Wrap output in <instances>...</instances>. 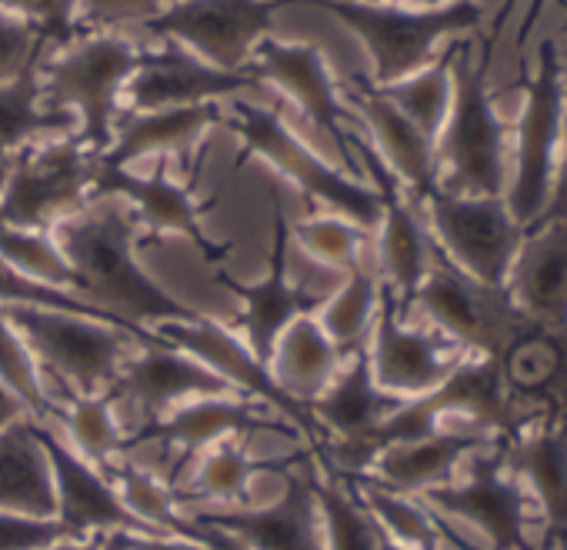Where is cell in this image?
<instances>
[{
	"mask_svg": "<svg viewBox=\"0 0 567 550\" xmlns=\"http://www.w3.org/2000/svg\"><path fill=\"white\" fill-rule=\"evenodd\" d=\"M560 217H567V144H564V157H560V167H557L554 184H550L547 207H544V214H540L530 227H544V224L560 220Z\"/></svg>",
	"mask_w": 567,
	"mask_h": 550,
	"instance_id": "681fc988",
	"label": "cell"
},
{
	"mask_svg": "<svg viewBox=\"0 0 567 550\" xmlns=\"http://www.w3.org/2000/svg\"><path fill=\"white\" fill-rule=\"evenodd\" d=\"M167 8V0H78V31H111L117 24H147Z\"/></svg>",
	"mask_w": 567,
	"mask_h": 550,
	"instance_id": "7dc6e473",
	"label": "cell"
},
{
	"mask_svg": "<svg viewBox=\"0 0 567 550\" xmlns=\"http://www.w3.org/2000/svg\"><path fill=\"white\" fill-rule=\"evenodd\" d=\"M41 61L0 84V157L18 154L44 134L68 131L74 124L64 111H41Z\"/></svg>",
	"mask_w": 567,
	"mask_h": 550,
	"instance_id": "836d02e7",
	"label": "cell"
},
{
	"mask_svg": "<svg viewBox=\"0 0 567 550\" xmlns=\"http://www.w3.org/2000/svg\"><path fill=\"white\" fill-rule=\"evenodd\" d=\"M227 127L244 144L240 160L260 157L280 177H288L295 187H301L305 197H311L318 204H328L338 217L358 224L361 230H378L381 227L384 204H381L378 187H364L361 180H351L348 174L324 164L301 137L291 134V127L284 124L274 111L237 101L234 117L227 121Z\"/></svg>",
	"mask_w": 567,
	"mask_h": 550,
	"instance_id": "5b68a950",
	"label": "cell"
},
{
	"mask_svg": "<svg viewBox=\"0 0 567 550\" xmlns=\"http://www.w3.org/2000/svg\"><path fill=\"white\" fill-rule=\"evenodd\" d=\"M461 41H451L447 51L441 58H434L424 71L381 87V94L427 137L437 144L447 111H451V97H454V58H457Z\"/></svg>",
	"mask_w": 567,
	"mask_h": 550,
	"instance_id": "e575fe53",
	"label": "cell"
},
{
	"mask_svg": "<svg viewBox=\"0 0 567 550\" xmlns=\"http://www.w3.org/2000/svg\"><path fill=\"white\" fill-rule=\"evenodd\" d=\"M0 308H4L8 321L24 338L38 371L58 377L68 387V394H104L124 371L131 344H137L127 331L91 318L14 304Z\"/></svg>",
	"mask_w": 567,
	"mask_h": 550,
	"instance_id": "52a82bcc",
	"label": "cell"
},
{
	"mask_svg": "<svg viewBox=\"0 0 567 550\" xmlns=\"http://www.w3.org/2000/svg\"><path fill=\"white\" fill-rule=\"evenodd\" d=\"M315 450L305 454H291V457H277V460H250L240 444L234 437L220 440L214 450H207L197 480L187 487V494H177V504H184L190 494L194 497H207V500H224V504H240L250 497V477L260 470H291L301 467L305 460H311Z\"/></svg>",
	"mask_w": 567,
	"mask_h": 550,
	"instance_id": "d590c367",
	"label": "cell"
},
{
	"mask_svg": "<svg viewBox=\"0 0 567 550\" xmlns=\"http://www.w3.org/2000/svg\"><path fill=\"white\" fill-rule=\"evenodd\" d=\"M137 214L124 197H94L84 210L64 217L51 234L78 273V294L107 314L154 331L157 324H197L200 311L154 284L134 257L141 243Z\"/></svg>",
	"mask_w": 567,
	"mask_h": 550,
	"instance_id": "6da1fadb",
	"label": "cell"
},
{
	"mask_svg": "<svg viewBox=\"0 0 567 550\" xmlns=\"http://www.w3.org/2000/svg\"><path fill=\"white\" fill-rule=\"evenodd\" d=\"M58 417L68 427L74 450L94 467L107 470L117 457H124V437L114 417V404L104 394H68L58 404Z\"/></svg>",
	"mask_w": 567,
	"mask_h": 550,
	"instance_id": "f35d334b",
	"label": "cell"
},
{
	"mask_svg": "<svg viewBox=\"0 0 567 550\" xmlns=\"http://www.w3.org/2000/svg\"><path fill=\"white\" fill-rule=\"evenodd\" d=\"M61 540H78L58 517L38 520L0 510V550H48Z\"/></svg>",
	"mask_w": 567,
	"mask_h": 550,
	"instance_id": "c3c4849f",
	"label": "cell"
},
{
	"mask_svg": "<svg viewBox=\"0 0 567 550\" xmlns=\"http://www.w3.org/2000/svg\"><path fill=\"white\" fill-rule=\"evenodd\" d=\"M378 298H381V284L364 267H354V270H348L344 284L321 304L318 324L334 341V347L341 351L344 361L351 354H358L361 347H368V334H371L374 314H378Z\"/></svg>",
	"mask_w": 567,
	"mask_h": 550,
	"instance_id": "8d00e7d4",
	"label": "cell"
},
{
	"mask_svg": "<svg viewBox=\"0 0 567 550\" xmlns=\"http://www.w3.org/2000/svg\"><path fill=\"white\" fill-rule=\"evenodd\" d=\"M434 243L474 281L504 288L517 247L527 234L507 210L504 197H461L434 187L427 197Z\"/></svg>",
	"mask_w": 567,
	"mask_h": 550,
	"instance_id": "8fae6325",
	"label": "cell"
},
{
	"mask_svg": "<svg viewBox=\"0 0 567 550\" xmlns=\"http://www.w3.org/2000/svg\"><path fill=\"white\" fill-rule=\"evenodd\" d=\"M328 14H334L344 28H351L371 61L374 77L371 84L391 87L417 71H424L434 61L437 41L477 31L484 21V11L474 0H454L441 8H398V4H358V0H305Z\"/></svg>",
	"mask_w": 567,
	"mask_h": 550,
	"instance_id": "3957f363",
	"label": "cell"
},
{
	"mask_svg": "<svg viewBox=\"0 0 567 550\" xmlns=\"http://www.w3.org/2000/svg\"><path fill=\"white\" fill-rule=\"evenodd\" d=\"M0 260L11 263L18 273L64 291H78V273L64 250L58 247L51 230H18L0 227Z\"/></svg>",
	"mask_w": 567,
	"mask_h": 550,
	"instance_id": "60d3db41",
	"label": "cell"
},
{
	"mask_svg": "<svg viewBox=\"0 0 567 550\" xmlns=\"http://www.w3.org/2000/svg\"><path fill=\"white\" fill-rule=\"evenodd\" d=\"M28 411H24V404L4 387V384H0V427H4V424H11V421H18V417H24Z\"/></svg>",
	"mask_w": 567,
	"mask_h": 550,
	"instance_id": "db71d44e",
	"label": "cell"
},
{
	"mask_svg": "<svg viewBox=\"0 0 567 550\" xmlns=\"http://www.w3.org/2000/svg\"><path fill=\"white\" fill-rule=\"evenodd\" d=\"M504 467L524 477L540 504L544 537L540 550L567 547V421L547 424L534 434L501 440Z\"/></svg>",
	"mask_w": 567,
	"mask_h": 550,
	"instance_id": "484cf974",
	"label": "cell"
},
{
	"mask_svg": "<svg viewBox=\"0 0 567 550\" xmlns=\"http://www.w3.org/2000/svg\"><path fill=\"white\" fill-rule=\"evenodd\" d=\"M411 308H421L424 318L464 354L497 361L501 351L527 324L520 308L504 288H491L464 273L431 237L427 273L411 298ZM408 308V311H411Z\"/></svg>",
	"mask_w": 567,
	"mask_h": 550,
	"instance_id": "277c9868",
	"label": "cell"
},
{
	"mask_svg": "<svg viewBox=\"0 0 567 550\" xmlns=\"http://www.w3.org/2000/svg\"><path fill=\"white\" fill-rule=\"evenodd\" d=\"M291 237L321 263L348 273V270L361 267V243H364L368 230H361L358 224H351L338 214H328V217H311V220L291 224Z\"/></svg>",
	"mask_w": 567,
	"mask_h": 550,
	"instance_id": "ee69618b",
	"label": "cell"
},
{
	"mask_svg": "<svg viewBox=\"0 0 567 550\" xmlns=\"http://www.w3.org/2000/svg\"><path fill=\"white\" fill-rule=\"evenodd\" d=\"M514 404L547 424L567 421V334L527 321L494 361Z\"/></svg>",
	"mask_w": 567,
	"mask_h": 550,
	"instance_id": "603a6c76",
	"label": "cell"
},
{
	"mask_svg": "<svg viewBox=\"0 0 567 550\" xmlns=\"http://www.w3.org/2000/svg\"><path fill=\"white\" fill-rule=\"evenodd\" d=\"M0 384L24 404L28 414H34V421L58 417V401H51V394L44 391L41 371H38L24 338L8 321L4 308H0Z\"/></svg>",
	"mask_w": 567,
	"mask_h": 550,
	"instance_id": "7bdbcfd3",
	"label": "cell"
},
{
	"mask_svg": "<svg viewBox=\"0 0 567 550\" xmlns=\"http://www.w3.org/2000/svg\"><path fill=\"white\" fill-rule=\"evenodd\" d=\"M368 341H371L368 361H371L374 384L404 401L437 391L464 357V351L451 344L441 331L404 328L398 298L388 284H381L378 314Z\"/></svg>",
	"mask_w": 567,
	"mask_h": 550,
	"instance_id": "5bb4252c",
	"label": "cell"
},
{
	"mask_svg": "<svg viewBox=\"0 0 567 550\" xmlns=\"http://www.w3.org/2000/svg\"><path fill=\"white\" fill-rule=\"evenodd\" d=\"M544 8H547V0H530L527 11H524L520 28H517V51H520V54H524V44L530 41V34H534V28H537V21H540Z\"/></svg>",
	"mask_w": 567,
	"mask_h": 550,
	"instance_id": "816d5d0a",
	"label": "cell"
},
{
	"mask_svg": "<svg viewBox=\"0 0 567 550\" xmlns=\"http://www.w3.org/2000/svg\"><path fill=\"white\" fill-rule=\"evenodd\" d=\"M381 550H404V547H398V543H391V540L384 537V543H381Z\"/></svg>",
	"mask_w": 567,
	"mask_h": 550,
	"instance_id": "6125c7cd",
	"label": "cell"
},
{
	"mask_svg": "<svg viewBox=\"0 0 567 550\" xmlns=\"http://www.w3.org/2000/svg\"><path fill=\"white\" fill-rule=\"evenodd\" d=\"M104 397L111 404L137 407L144 424H151L174 411V404L184 397H234V391L177 347H137Z\"/></svg>",
	"mask_w": 567,
	"mask_h": 550,
	"instance_id": "7402d4cb",
	"label": "cell"
},
{
	"mask_svg": "<svg viewBox=\"0 0 567 550\" xmlns=\"http://www.w3.org/2000/svg\"><path fill=\"white\" fill-rule=\"evenodd\" d=\"M358 4H398V0H358Z\"/></svg>",
	"mask_w": 567,
	"mask_h": 550,
	"instance_id": "94428289",
	"label": "cell"
},
{
	"mask_svg": "<svg viewBox=\"0 0 567 550\" xmlns=\"http://www.w3.org/2000/svg\"><path fill=\"white\" fill-rule=\"evenodd\" d=\"M107 194L124 197L134 207L137 224L147 230V237H141V243H154L167 234H181L200 250V257L210 267H220V260L230 253V243L210 240L200 227V217L210 210V204L194 200L187 184L167 177L164 167L151 177H137L127 167L101 164L97 180H94V197H107Z\"/></svg>",
	"mask_w": 567,
	"mask_h": 550,
	"instance_id": "ffe728a7",
	"label": "cell"
},
{
	"mask_svg": "<svg viewBox=\"0 0 567 550\" xmlns=\"http://www.w3.org/2000/svg\"><path fill=\"white\" fill-rule=\"evenodd\" d=\"M154 334L161 341H167L171 347H177V351L190 354L194 361H200L234 394H244L247 401H257V404L277 411L280 417H288L301 430V437L311 440V447L324 444V430L311 417V407L295 401L288 391H280V384L274 381L270 367L260 364L250 354V347L240 338H234L227 328H220L210 318H204L197 324H157Z\"/></svg>",
	"mask_w": 567,
	"mask_h": 550,
	"instance_id": "4fadbf2b",
	"label": "cell"
},
{
	"mask_svg": "<svg viewBox=\"0 0 567 550\" xmlns=\"http://www.w3.org/2000/svg\"><path fill=\"white\" fill-rule=\"evenodd\" d=\"M254 430H274V434H288L301 437V430L280 417L277 411L257 404V401H240V397H194L184 407L167 411L164 417L144 424L131 437H124V454H131L141 444H161L177 450L174 467L167 474V487L177 490V484L187 474V464L210 444H220L237 434H254Z\"/></svg>",
	"mask_w": 567,
	"mask_h": 550,
	"instance_id": "7c38bea8",
	"label": "cell"
},
{
	"mask_svg": "<svg viewBox=\"0 0 567 550\" xmlns=\"http://www.w3.org/2000/svg\"><path fill=\"white\" fill-rule=\"evenodd\" d=\"M354 91V104L364 114L371 134H374V151L381 154V160L388 164V170L401 180V187L408 184L411 200L424 204V197L437 187V157H434V141H427L384 94L378 84H371V77L364 74H351L348 81Z\"/></svg>",
	"mask_w": 567,
	"mask_h": 550,
	"instance_id": "4316f807",
	"label": "cell"
},
{
	"mask_svg": "<svg viewBox=\"0 0 567 550\" xmlns=\"http://www.w3.org/2000/svg\"><path fill=\"white\" fill-rule=\"evenodd\" d=\"M434 401V407L444 414H461L467 421L477 424V430L491 434V437H517L524 434V427L530 421H540L537 414L524 411L520 404H514L501 384L497 364L487 357H474L464 354L457 361V367L447 374V381L427 394Z\"/></svg>",
	"mask_w": 567,
	"mask_h": 550,
	"instance_id": "f1b7e54d",
	"label": "cell"
},
{
	"mask_svg": "<svg viewBox=\"0 0 567 550\" xmlns=\"http://www.w3.org/2000/svg\"><path fill=\"white\" fill-rule=\"evenodd\" d=\"M11 170H14V154H8V157H0V197H4V190H8Z\"/></svg>",
	"mask_w": 567,
	"mask_h": 550,
	"instance_id": "680465c9",
	"label": "cell"
},
{
	"mask_svg": "<svg viewBox=\"0 0 567 550\" xmlns=\"http://www.w3.org/2000/svg\"><path fill=\"white\" fill-rule=\"evenodd\" d=\"M34 430H38V437L48 450L51 470H54L58 520L78 540H87L94 533H114V530H121V533H157L124 507L114 480L101 467L84 460L71 444L58 440V434L44 421H34Z\"/></svg>",
	"mask_w": 567,
	"mask_h": 550,
	"instance_id": "ac0fdd59",
	"label": "cell"
},
{
	"mask_svg": "<svg viewBox=\"0 0 567 550\" xmlns=\"http://www.w3.org/2000/svg\"><path fill=\"white\" fill-rule=\"evenodd\" d=\"M257 64L250 68L257 81L274 84L280 94H288L311 124H318L334 147L341 151L344 164H351V141H354V114L341 104V94L331 77V64L318 44H280L264 38L254 48Z\"/></svg>",
	"mask_w": 567,
	"mask_h": 550,
	"instance_id": "d6986e66",
	"label": "cell"
},
{
	"mask_svg": "<svg viewBox=\"0 0 567 550\" xmlns=\"http://www.w3.org/2000/svg\"><path fill=\"white\" fill-rule=\"evenodd\" d=\"M351 147L364 157L371 177L378 180V194H381V267H384V284L394 291L401 314L411 308V298L417 294L424 273H427V260H431V234H424V227L417 224L414 207L404 200L401 194V180L388 170V164L381 160V154L374 151V144H368L364 137L354 134Z\"/></svg>",
	"mask_w": 567,
	"mask_h": 550,
	"instance_id": "cb8c5ba5",
	"label": "cell"
},
{
	"mask_svg": "<svg viewBox=\"0 0 567 550\" xmlns=\"http://www.w3.org/2000/svg\"><path fill=\"white\" fill-rule=\"evenodd\" d=\"M127 540H131V533L114 530V533H107V537H104L101 550H131V547H127Z\"/></svg>",
	"mask_w": 567,
	"mask_h": 550,
	"instance_id": "6f0895ef",
	"label": "cell"
},
{
	"mask_svg": "<svg viewBox=\"0 0 567 550\" xmlns=\"http://www.w3.org/2000/svg\"><path fill=\"white\" fill-rule=\"evenodd\" d=\"M417 8H441V4H454V0H414Z\"/></svg>",
	"mask_w": 567,
	"mask_h": 550,
	"instance_id": "91938a15",
	"label": "cell"
},
{
	"mask_svg": "<svg viewBox=\"0 0 567 550\" xmlns=\"http://www.w3.org/2000/svg\"><path fill=\"white\" fill-rule=\"evenodd\" d=\"M564 550H567V547H564Z\"/></svg>",
	"mask_w": 567,
	"mask_h": 550,
	"instance_id": "e7e4bbea",
	"label": "cell"
},
{
	"mask_svg": "<svg viewBox=\"0 0 567 550\" xmlns=\"http://www.w3.org/2000/svg\"><path fill=\"white\" fill-rule=\"evenodd\" d=\"M507 294L527 321L567 334V217L527 227L507 273Z\"/></svg>",
	"mask_w": 567,
	"mask_h": 550,
	"instance_id": "d4e9b609",
	"label": "cell"
},
{
	"mask_svg": "<svg viewBox=\"0 0 567 550\" xmlns=\"http://www.w3.org/2000/svg\"><path fill=\"white\" fill-rule=\"evenodd\" d=\"M127 547L131 550H207L204 543L174 537V533H131Z\"/></svg>",
	"mask_w": 567,
	"mask_h": 550,
	"instance_id": "f907efd6",
	"label": "cell"
},
{
	"mask_svg": "<svg viewBox=\"0 0 567 550\" xmlns=\"http://www.w3.org/2000/svg\"><path fill=\"white\" fill-rule=\"evenodd\" d=\"M0 11L38 24L51 44H68L78 34V0H0Z\"/></svg>",
	"mask_w": 567,
	"mask_h": 550,
	"instance_id": "bcb514c9",
	"label": "cell"
},
{
	"mask_svg": "<svg viewBox=\"0 0 567 550\" xmlns=\"http://www.w3.org/2000/svg\"><path fill=\"white\" fill-rule=\"evenodd\" d=\"M48 38L41 34L38 24L0 11V84L18 77L31 64H38L48 51Z\"/></svg>",
	"mask_w": 567,
	"mask_h": 550,
	"instance_id": "f6af8a7d",
	"label": "cell"
},
{
	"mask_svg": "<svg viewBox=\"0 0 567 550\" xmlns=\"http://www.w3.org/2000/svg\"><path fill=\"white\" fill-rule=\"evenodd\" d=\"M141 54L121 34H97L68 48L41 68V94L58 107H74L81 117V144L104 157L117 131V97L137 74Z\"/></svg>",
	"mask_w": 567,
	"mask_h": 550,
	"instance_id": "8992f818",
	"label": "cell"
},
{
	"mask_svg": "<svg viewBox=\"0 0 567 550\" xmlns=\"http://www.w3.org/2000/svg\"><path fill=\"white\" fill-rule=\"evenodd\" d=\"M124 507L141 517L151 530L157 533H174L181 537V527H184V513H181V504H177V490H171L161 477H154L151 470H141V467H131V464H121L114 460L107 470H104Z\"/></svg>",
	"mask_w": 567,
	"mask_h": 550,
	"instance_id": "b9f144b4",
	"label": "cell"
},
{
	"mask_svg": "<svg viewBox=\"0 0 567 550\" xmlns=\"http://www.w3.org/2000/svg\"><path fill=\"white\" fill-rule=\"evenodd\" d=\"M101 157L78 137L28 144L14 154L8 190L0 197V227L54 230L64 217L94 200Z\"/></svg>",
	"mask_w": 567,
	"mask_h": 550,
	"instance_id": "ba28073f",
	"label": "cell"
},
{
	"mask_svg": "<svg viewBox=\"0 0 567 550\" xmlns=\"http://www.w3.org/2000/svg\"><path fill=\"white\" fill-rule=\"evenodd\" d=\"M504 437H497L501 444ZM424 507L451 517L471 520L487 540L491 550H530L527 543V497L524 490L504 477V457L501 447L474 450L471 474L464 484H444L421 494Z\"/></svg>",
	"mask_w": 567,
	"mask_h": 550,
	"instance_id": "9a60e30c",
	"label": "cell"
},
{
	"mask_svg": "<svg viewBox=\"0 0 567 550\" xmlns=\"http://www.w3.org/2000/svg\"><path fill=\"white\" fill-rule=\"evenodd\" d=\"M315 450V447H311ZM315 460V454H311ZM311 460L284 470V494L277 504L264 510H197L194 520L217 527L240 540L247 550H328L321 507L315 497V470Z\"/></svg>",
	"mask_w": 567,
	"mask_h": 550,
	"instance_id": "2e32d148",
	"label": "cell"
},
{
	"mask_svg": "<svg viewBox=\"0 0 567 550\" xmlns=\"http://www.w3.org/2000/svg\"><path fill=\"white\" fill-rule=\"evenodd\" d=\"M494 437L484 434V430H437L434 437H424V440H414V444H398V447H388L374 457V464L361 474V477H351V480H361V484H371L378 490H388V494H401V497H411V494H424L431 487H444L451 484L457 464L487 447Z\"/></svg>",
	"mask_w": 567,
	"mask_h": 550,
	"instance_id": "83f0119b",
	"label": "cell"
},
{
	"mask_svg": "<svg viewBox=\"0 0 567 550\" xmlns=\"http://www.w3.org/2000/svg\"><path fill=\"white\" fill-rule=\"evenodd\" d=\"M494 61V41L487 38L481 44V61L471 64V44L461 41L454 58V97L444 121V131L434 144L437 157V177L444 167V184H437L447 194L461 197H501L507 184L504 167V121L494 111V97L487 91Z\"/></svg>",
	"mask_w": 567,
	"mask_h": 550,
	"instance_id": "7a4b0ae2",
	"label": "cell"
},
{
	"mask_svg": "<svg viewBox=\"0 0 567 550\" xmlns=\"http://www.w3.org/2000/svg\"><path fill=\"white\" fill-rule=\"evenodd\" d=\"M514 8H517V0H501V8H497V18H494V28H491V41H494V44H497V38H501V31H504L507 18L514 14Z\"/></svg>",
	"mask_w": 567,
	"mask_h": 550,
	"instance_id": "9f6ffc18",
	"label": "cell"
},
{
	"mask_svg": "<svg viewBox=\"0 0 567 550\" xmlns=\"http://www.w3.org/2000/svg\"><path fill=\"white\" fill-rule=\"evenodd\" d=\"M431 517H434V527H437L441 540H447V543H451L454 550H481V547H474V543H471V540H467V537H464V533H461V530H457L454 523H447V520H444V517H441L437 510H431Z\"/></svg>",
	"mask_w": 567,
	"mask_h": 550,
	"instance_id": "f5cc1de1",
	"label": "cell"
},
{
	"mask_svg": "<svg viewBox=\"0 0 567 550\" xmlns=\"http://www.w3.org/2000/svg\"><path fill=\"white\" fill-rule=\"evenodd\" d=\"M214 124H227L217 104H190V107H167V111H147L131 114L117 124L111 151L101 157L107 167H127L131 160L151 157V154H177L181 164H187L190 147L200 141V134Z\"/></svg>",
	"mask_w": 567,
	"mask_h": 550,
	"instance_id": "1f68e13d",
	"label": "cell"
},
{
	"mask_svg": "<svg viewBox=\"0 0 567 550\" xmlns=\"http://www.w3.org/2000/svg\"><path fill=\"white\" fill-rule=\"evenodd\" d=\"M341 364H344L341 351L324 334L315 314H305L284 328L267 361L280 391H288L305 407H311L331 387Z\"/></svg>",
	"mask_w": 567,
	"mask_h": 550,
	"instance_id": "d6a6232c",
	"label": "cell"
},
{
	"mask_svg": "<svg viewBox=\"0 0 567 550\" xmlns=\"http://www.w3.org/2000/svg\"><path fill=\"white\" fill-rule=\"evenodd\" d=\"M104 537H107V533H94V537H87V540H61V543H54V547H48V550H101Z\"/></svg>",
	"mask_w": 567,
	"mask_h": 550,
	"instance_id": "11a10c76",
	"label": "cell"
},
{
	"mask_svg": "<svg viewBox=\"0 0 567 550\" xmlns=\"http://www.w3.org/2000/svg\"><path fill=\"white\" fill-rule=\"evenodd\" d=\"M0 510L38 520L58 517L54 470L28 414L0 427Z\"/></svg>",
	"mask_w": 567,
	"mask_h": 550,
	"instance_id": "4dcf8cb0",
	"label": "cell"
},
{
	"mask_svg": "<svg viewBox=\"0 0 567 550\" xmlns=\"http://www.w3.org/2000/svg\"><path fill=\"white\" fill-rule=\"evenodd\" d=\"M404 397H394L374 384L368 347L351 354L331 387L311 404V417L324 434L334 437V444H358L371 430H378L394 411H401Z\"/></svg>",
	"mask_w": 567,
	"mask_h": 550,
	"instance_id": "f546056e",
	"label": "cell"
},
{
	"mask_svg": "<svg viewBox=\"0 0 567 550\" xmlns=\"http://www.w3.org/2000/svg\"><path fill=\"white\" fill-rule=\"evenodd\" d=\"M511 91H524V107L517 117V164L507 190V210L517 224L530 227L550 197L554 154L564 124V71L557 58V41L547 38L537 48V71L517 74Z\"/></svg>",
	"mask_w": 567,
	"mask_h": 550,
	"instance_id": "9c48e42d",
	"label": "cell"
},
{
	"mask_svg": "<svg viewBox=\"0 0 567 550\" xmlns=\"http://www.w3.org/2000/svg\"><path fill=\"white\" fill-rule=\"evenodd\" d=\"M351 484H354L358 500L368 507V513L378 520V527L384 530V537L391 543H398L404 550H441L444 540L434 527L431 507L414 504L411 497H401V494L378 490V487L361 484V480H351Z\"/></svg>",
	"mask_w": 567,
	"mask_h": 550,
	"instance_id": "ab89813d",
	"label": "cell"
},
{
	"mask_svg": "<svg viewBox=\"0 0 567 550\" xmlns=\"http://www.w3.org/2000/svg\"><path fill=\"white\" fill-rule=\"evenodd\" d=\"M305 0H174L141 24L154 38L187 44L220 71H247L254 48L270 34L274 14Z\"/></svg>",
	"mask_w": 567,
	"mask_h": 550,
	"instance_id": "30bf717a",
	"label": "cell"
},
{
	"mask_svg": "<svg viewBox=\"0 0 567 550\" xmlns=\"http://www.w3.org/2000/svg\"><path fill=\"white\" fill-rule=\"evenodd\" d=\"M260 87L257 74L247 71H220L197 54L171 44L164 51H144L141 68L131 77L127 97L134 114L190 107V104H217V97H234L240 91Z\"/></svg>",
	"mask_w": 567,
	"mask_h": 550,
	"instance_id": "44dd1931",
	"label": "cell"
},
{
	"mask_svg": "<svg viewBox=\"0 0 567 550\" xmlns=\"http://www.w3.org/2000/svg\"><path fill=\"white\" fill-rule=\"evenodd\" d=\"M315 497L321 507L328 550H381L384 530L358 500L354 484L348 477H328V480L315 477Z\"/></svg>",
	"mask_w": 567,
	"mask_h": 550,
	"instance_id": "74e56055",
	"label": "cell"
},
{
	"mask_svg": "<svg viewBox=\"0 0 567 550\" xmlns=\"http://www.w3.org/2000/svg\"><path fill=\"white\" fill-rule=\"evenodd\" d=\"M557 8H560V11L567 14V0H557ZM564 28H567V21H564Z\"/></svg>",
	"mask_w": 567,
	"mask_h": 550,
	"instance_id": "be15d7a7",
	"label": "cell"
},
{
	"mask_svg": "<svg viewBox=\"0 0 567 550\" xmlns=\"http://www.w3.org/2000/svg\"><path fill=\"white\" fill-rule=\"evenodd\" d=\"M288 247H291V224L284 217V207L274 204V243H270L267 278L260 284H244L227 267H214V281H220L244 304V314H240V328L247 334L244 344L260 364L270 361V351L277 338L284 334V328L305 314L321 311L324 304V298L308 294L288 281Z\"/></svg>",
	"mask_w": 567,
	"mask_h": 550,
	"instance_id": "e0dca14e",
	"label": "cell"
}]
</instances>
